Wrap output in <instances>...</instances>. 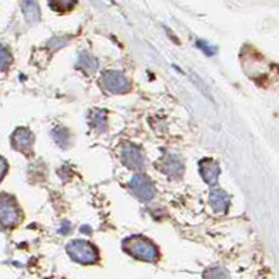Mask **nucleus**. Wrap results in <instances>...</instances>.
I'll return each mask as SVG.
<instances>
[{
	"mask_svg": "<svg viewBox=\"0 0 279 279\" xmlns=\"http://www.w3.org/2000/svg\"><path fill=\"white\" fill-rule=\"evenodd\" d=\"M49 6L52 7L55 12H69L71 10L74 5L77 3V0H48Z\"/></svg>",
	"mask_w": 279,
	"mask_h": 279,
	"instance_id": "ddd939ff",
	"label": "nucleus"
},
{
	"mask_svg": "<svg viewBox=\"0 0 279 279\" xmlns=\"http://www.w3.org/2000/svg\"><path fill=\"white\" fill-rule=\"evenodd\" d=\"M200 173H201V177L204 179V181L207 184H215L218 177H219V173H221V169H219V165L218 162H215L214 159L211 158H205V159H201L200 161Z\"/></svg>",
	"mask_w": 279,
	"mask_h": 279,
	"instance_id": "0eeeda50",
	"label": "nucleus"
},
{
	"mask_svg": "<svg viewBox=\"0 0 279 279\" xmlns=\"http://www.w3.org/2000/svg\"><path fill=\"white\" fill-rule=\"evenodd\" d=\"M21 9L27 21L31 24L38 23L41 13H39V6H38V0H23L21 3Z\"/></svg>",
	"mask_w": 279,
	"mask_h": 279,
	"instance_id": "9b49d317",
	"label": "nucleus"
},
{
	"mask_svg": "<svg viewBox=\"0 0 279 279\" xmlns=\"http://www.w3.org/2000/svg\"><path fill=\"white\" fill-rule=\"evenodd\" d=\"M20 219L21 214L14 200L9 196H0V225L7 227L14 226Z\"/></svg>",
	"mask_w": 279,
	"mask_h": 279,
	"instance_id": "7ed1b4c3",
	"label": "nucleus"
},
{
	"mask_svg": "<svg viewBox=\"0 0 279 279\" xmlns=\"http://www.w3.org/2000/svg\"><path fill=\"white\" fill-rule=\"evenodd\" d=\"M197 45H198V48H200V49H203L204 52L207 53L208 56H212V55H214V49H209L208 45H207V43H204V42L198 41Z\"/></svg>",
	"mask_w": 279,
	"mask_h": 279,
	"instance_id": "f3484780",
	"label": "nucleus"
},
{
	"mask_svg": "<svg viewBox=\"0 0 279 279\" xmlns=\"http://www.w3.org/2000/svg\"><path fill=\"white\" fill-rule=\"evenodd\" d=\"M53 138L60 147H66L69 144V131L64 127H58L53 131Z\"/></svg>",
	"mask_w": 279,
	"mask_h": 279,
	"instance_id": "2eb2a0df",
	"label": "nucleus"
},
{
	"mask_svg": "<svg viewBox=\"0 0 279 279\" xmlns=\"http://www.w3.org/2000/svg\"><path fill=\"white\" fill-rule=\"evenodd\" d=\"M66 250L74 261L80 264H94L98 260V251L92 244L85 240H73L67 244Z\"/></svg>",
	"mask_w": 279,
	"mask_h": 279,
	"instance_id": "f03ea898",
	"label": "nucleus"
},
{
	"mask_svg": "<svg viewBox=\"0 0 279 279\" xmlns=\"http://www.w3.org/2000/svg\"><path fill=\"white\" fill-rule=\"evenodd\" d=\"M7 172V162L3 159V158L0 157V180L3 179V176L6 174Z\"/></svg>",
	"mask_w": 279,
	"mask_h": 279,
	"instance_id": "a211bd4d",
	"label": "nucleus"
},
{
	"mask_svg": "<svg viewBox=\"0 0 279 279\" xmlns=\"http://www.w3.org/2000/svg\"><path fill=\"white\" fill-rule=\"evenodd\" d=\"M101 85L113 94H120L124 92L128 88V81L126 76L117 71V70H106L102 73L101 77Z\"/></svg>",
	"mask_w": 279,
	"mask_h": 279,
	"instance_id": "20e7f679",
	"label": "nucleus"
},
{
	"mask_svg": "<svg viewBox=\"0 0 279 279\" xmlns=\"http://www.w3.org/2000/svg\"><path fill=\"white\" fill-rule=\"evenodd\" d=\"M32 141L34 135L29 131L28 128H17L13 134V147L21 152H29L32 148Z\"/></svg>",
	"mask_w": 279,
	"mask_h": 279,
	"instance_id": "6e6552de",
	"label": "nucleus"
},
{
	"mask_svg": "<svg viewBox=\"0 0 279 279\" xmlns=\"http://www.w3.org/2000/svg\"><path fill=\"white\" fill-rule=\"evenodd\" d=\"M122 162L127 166L128 169H141L144 166V155L138 147L128 144L123 148L122 151Z\"/></svg>",
	"mask_w": 279,
	"mask_h": 279,
	"instance_id": "423d86ee",
	"label": "nucleus"
},
{
	"mask_svg": "<svg viewBox=\"0 0 279 279\" xmlns=\"http://www.w3.org/2000/svg\"><path fill=\"white\" fill-rule=\"evenodd\" d=\"M12 55L3 45H0V70H6L12 64Z\"/></svg>",
	"mask_w": 279,
	"mask_h": 279,
	"instance_id": "dca6fc26",
	"label": "nucleus"
},
{
	"mask_svg": "<svg viewBox=\"0 0 279 279\" xmlns=\"http://www.w3.org/2000/svg\"><path fill=\"white\" fill-rule=\"evenodd\" d=\"M123 246H124L126 253L133 256L134 258L143 260V261L152 262L159 257L157 246L152 243L151 240H148L144 236H140V235H134V236L127 238L123 242Z\"/></svg>",
	"mask_w": 279,
	"mask_h": 279,
	"instance_id": "f257e3e1",
	"label": "nucleus"
},
{
	"mask_svg": "<svg viewBox=\"0 0 279 279\" xmlns=\"http://www.w3.org/2000/svg\"><path fill=\"white\" fill-rule=\"evenodd\" d=\"M162 169L169 177H179L183 172V163L177 157L174 155H168L163 159Z\"/></svg>",
	"mask_w": 279,
	"mask_h": 279,
	"instance_id": "9d476101",
	"label": "nucleus"
},
{
	"mask_svg": "<svg viewBox=\"0 0 279 279\" xmlns=\"http://www.w3.org/2000/svg\"><path fill=\"white\" fill-rule=\"evenodd\" d=\"M209 204L211 208L218 214L226 212L227 205H229V197L222 189H212L209 193Z\"/></svg>",
	"mask_w": 279,
	"mask_h": 279,
	"instance_id": "1a4fd4ad",
	"label": "nucleus"
},
{
	"mask_svg": "<svg viewBox=\"0 0 279 279\" xmlns=\"http://www.w3.org/2000/svg\"><path fill=\"white\" fill-rule=\"evenodd\" d=\"M226 272H218V271H212V272H207L205 273V276H226Z\"/></svg>",
	"mask_w": 279,
	"mask_h": 279,
	"instance_id": "6ab92c4d",
	"label": "nucleus"
},
{
	"mask_svg": "<svg viewBox=\"0 0 279 279\" xmlns=\"http://www.w3.org/2000/svg\"><path fill=\"white\" fill-rule=\"evenodd\" d=\"M91 124L98 130H105L106 127V116L102 111H94L91 113Z\"/></svg>",
	"mask_w": 279,
	"mask_h": 279,
	"instance_id": "4468645a",
	"label": "nucleus"
},
{
	"mask_svg": "<svg viewBox=\"0 0 279 279\" xmlns=\"http://www.w3.org/2000/svg\"><path fill=\"white\" fill-rule=\"evenodd\" d=\"M130 189L133 190V193L141 200H151L155 196V187L152 184V181L143 176V174H135L131 181H130Z\"/></svg>",
	"mask_w": 279,
	"mask_h": 279,
	"instance_id": "39448f33",
	"label": "nucleus"
},
{
	"mask_svg": "<svg viewBox=\"0 0 279 279\" xmlns=\"http://www.w3.org/2000/svg\"><path fill=\"white\" fill-rule=\"evenodd\" d=\"M78 64H80V69L85 70V71H88V73L95 71V69L98 67V62H97V59L92 58V56H91V55H88V53H81V55H80Z\"/></svg>",
	"mask_w": 279,
	"mask_h": 279,
	"instance_id": "f8f14e48",
	"label": "nucleus"
}]
</instances>
